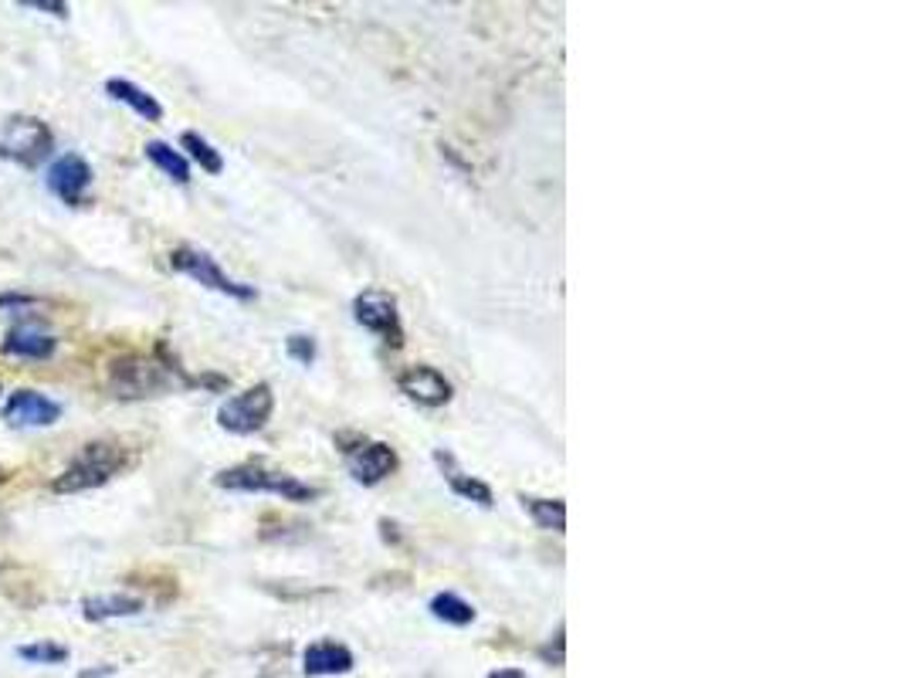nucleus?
I'll list each match as a JSON object with an SVG mask.
<instances>
[{"mask_svg": "<svg viewBox=\"0 0 905 678\" xmlns=\"http://www.w3.org/2000/svg\"><path fill=\"white\" fill-rule=\"evenodd\" d=\"M434 458H438V465L444 468L448 486L455 489L459 496H465V499H472V502H479V506H492V489H489L485 482H479V479H472V475L459 471L455 461H451V455H444V451H438Z\"/></svg>", "mask_w": 905, "mask_h": 678, "instance_id": "obj_16", "label": "nucleus"}, {"mask_svg": "<svg viewBox=\"0 0 905 678\" xmlns=\"http://www.w3.org/2000/svg\"><path fill=\"white\" fill-rule=\"evenodd\" d=\"M431 615L444 625H455V628H465L475 621V607L469 600H462L459 594H438L431 600Z\"/></svg>", "mask_w": 905, "mask_h": 678, "instance_id": "obj_17", "label": "nucleus"}, {"mask_svg": "<svg viewBox=\"0 0 905 678\" xmlns=\"http://www.w3.org/2000/svg\"><path fill=\"white\" fill-rule=\"evenodd\" d=\"M102 675H112V668L105 665V668H95V671H82L79 678H102Z\"/></svg>", "mask_w": 905, "mask_h": 678, "instance_id": "obj_25", "label": "nucleus"}, {"mask_svg": "<svg viewBox=\"0 0 905 678\" xmlns=\"http://www.w3.org/2000/svg\"><path fill=\"white\" fill-rule=\"evenodd\" d=\"M125 465V455H122V448L119 445H112V441H92V445H86L76 458H72V465L64 468L58 479L51 482V489L58 492V496H76V492H89V489H99V486H105L112 475L119 471Z\"/></svg>", "mask_w": 905, "mask_h": 678, "instance_id": "obj_1", "label": "nucleus"}, {"mask_svg": "<svg viewBox=\"0 0 905 678\" xmlns=\"http://www.w3.org/2000/svg\"><path fill=\"white\" fill-rule=\"evenodd\" d=\"M143 610L140 597L129 594H102V597H86L82 600V615L89 621H112V618H137Z\"/></svg>", "mask_w": 905, "mask_h": 678, "instance_id": "obj_13", "label": "nucleus"}, {"mask_svg": "<svg viewBox=\"0 0 905 678\" xmlns=\"http://www.w3.org/2000/svg\"><path fill=\"white\" fill-rule=\"evenodd\" d=\"M353 309H356V322H360L363 329L383 336L386 343H394V347L404 343L398 302H394L391 296H386V292H363V296H356Z\"/></svg>", "mask_w": 905, "mask_h": 678, "instance_id": "obj_9", "label": "nucleus"}, {"mask_svg": "<svg viewBox=\"0 0 905 678\" xmlns=\"http://www.w3.org/2000/svg\"><path fill=\"white\" fill-rule=\"evenodd\" d=\"M61 418V403L44 397L41 390H14L4 403V421L11 428H51Z\"/></svg>", "mask_w": 905, "mask_h": 678, "instance_id": "obj_8", "label": "nucleus"}, {"mask_svg": "<svg viewBox=\"0 0 905 678\" xmlns=\"http://www.w3.org/2000/svg\"><path fill=\"white\" fill-rule=\"evenodd\" d=\"M530 516L536 519V526L563 532L566 529V506L563 502H550V499H523Z\"/></svg>", "mask_w": 905, "mask_h": 678, "instance_id": "obj_20", "label": "nucleus"}, {"mask_svg": "<svg viewBox=\"0 0 905 678\" xmlns=\"http://www.w3.org/2000/svg\"><path fill=\"white\" fill-rule=\"evenodd\" d=\"M302 665L309 675H343L353 668V655H350V648H343L336 641H322L302 655Z\"/></svg>", "mask_w": 905, "mask_h": 678, "instance_id": "obj_15", "label": "nucleus"}, {"mask_svg": "<svg viewBox=\"0 0 905 678\" xmlns=\"http://www.w3.org/2000/svg\"><path fill=\"white\" fill-rule=\"evenodd\" d=\"M105 92H109V99L129 106L137 116H143L147 122H160V119H163V106H160L147 89H140L137 82H129V79H109V82H105Z\"/></svg>", "mask_w": 905, "mask_h": 678, "instance_id": "obj_14", "label": "nucleus"}, {"mask_svg": "<svg viewBox=\"0 0 905 678\" xmlns=\"http://www.w3.org/2000/svg\"><path fill=\"white\" fill-rule=\"evenodd\" d=\"M54 150V132L38 116H11L0 122V160H11L18 167H38Z\"/></svg>", "mask_w": 905, "mask_h": 678, "instance_id": "obj_2", "label": "nucleus"}, {"mask_svg": "<svg viewBox=\"0 0 905 678\" xmlns=\"http://www.w3.org/2000/svg\"><path fill=\"white\" fill-rule=\"evenodd\" d=\"M58 347V339L48 336L44 329H38L34 322H18L8 329L4 336V343H0V350H4L8 357H18V360H48Z\"/></svg>", "mask_w": 905, "mask_h": 678, "instance_id": "obj_11", "label": "nucleus"}, {"mask_svg": "<svg viewBox=\"0 0 905 678\" xmlns=\"http://www.w3.org/2000/svg\"><path fill=\"white\" fill-rule=\"evenodd\" d=\"M492 678H523V675H515V671H509V675H499V671H495Z\"/></svg>", "mask_w": 905, "mask_h": 678, "instance_id": "obj_26", "label": "nucleus"}, {"mask_svg": "<svg viewBox=\"0 0 905 678\" xmlns=\"http://www.w3.org/2000/svg\"><path fill=\"white\" fill-rule=\"evenodd\" d=\"M272 407H275V397H272V387L269 383H258V387H248L244 393H234L221 411H218V425L231 435H254L262 431L272 418Z\"/></svg>", "mask_w": 905, "mask_h": 678, "instance_id": "obj_4", "label": "nucleus"}, {"mask_svg": "<svg viewBox=\"0 0 905 678\" xmlns=\"http://www.w3.org/2000/svg\"><path fill=\"white\" fill-rule=\"evenodd\" d=\"M92 187V163L79 153H64L51 163L48 170V190L61 200V203H69V208H79V203L86 200Z\"/></svg>", "mask_w": 905, "mask_h": 678, "instance_id": "obj_6", "label": "nucleus"}, {"mask_svg": "<svg viewBox=\"0 0 905 678\" xmlns=\"http://www.w3.org/2000/svg\"><path fill=\"white\" fill-rule=\"evenodd\" d=\"M398 387L424 407H441L451 400V383L434 367H408L398 377Z\"/></svg>", "mask_w": 905, "mask_h": 678, "instance_id": "obj_12", "label": "nucleus"}, {"mask_svg": "<svg viewBox=\"0 0 905 678\" xmlns=\"http://www.w3.org/2000/svg\"><path fill=\"white\" fill-rule=\"evenodd\" d=\"M170 265H173L177 271H183V276H190L193 282H201L204 289H214V292L231 296V299H241V302H251V299H254V289H251V286H241V282H234L231 276H224L221 265H218L208 251H201V248H190V245L177 248V251L170 255Z\"/></svg>", "mask_w": 905, "mask_h": 678, "instance_id": "obj_5", "label": "nucleus"}, {"mask_svg": "<svg viewBox=\"0 0 905 678\" xmlns=\"http://www.w3.org/2000/svg\"><path fill=\"white\" fill-rule=\"evenodd\" d=\"M285 350H289V357L299 360L302 367H309V363L315 360V343H312V336H302V332L289 336V339H285Z\"/></svg>", "mask_w": 905, "mask_h": 678, "instance_id": "obj_22", "label": "nucleus"}, {"mask_svg": "<svg viewBox=\"0 0 905 678\" xmlns=\"http://www.w3.org/2000/svg\"><path fill=\"white\" fill-rule=\"evenodd\" d=\"M18 658H24L31 665H64L69 661V648L54 645V641H34V645H21Z\"/></svg>", "mask_w": 905, "mask_h": 678, "instance_id": "obj_21", "label": "nucleus"}, {"mask_svg": "<svg viewBox=\"0 0 905 678\" xmlns=\"http://www.w3.org/2000/svg\"><path fill=\"white\" fill-rule=\"evenodd\" d=\"M180 143H183V150L190 153V160H198V163H201V170H208V173H221V170H224V157L204 140L201 132H183V136H180Z\"/></svg>", "mask_w": 905, "mask_h": 678, "instance_id": "obj_19", "label": "nucleus"}, {"mask_svg": "<svg viewBox=\"0 0 905 678\" xmlns=\"http://www.w3.org/2000/svg\"><path fill=\"white\" fill-rule=\"evenodd\" d=\"M112 390L119 397H147L167 387V367L143 360V357H125L119 363H112Z\"/></svg>", "mask_w": 905, "mask_h": 678, "instance_id": "obj_7", "label": "nucleus"}, {"mask_svg": "<svg viewBox=\"0 0 905 678\" xmlns=\"http://www.w3.org/2000/svg\"><path fill=\"white\" fill-rule=\"evenodd\" d=\"M21 8L48 11V14H58V18H69V4H51V0H21Z\"/></svg>", "mask_w": 905, "mask_h": 678, "instance_id": "obj_23", "label": "nucleus"}, {"mask_svg": "<svg viewBox=\"0 0 905 678\" xmlns=\"http://www.w3.org/2000/svg\"><path fill=\"white\" fill-rule=\"evenodd\" d=\"M218 486L228 489V492H269V496H279V499H289V502H312L319 496V489L299 482L295 475L272 471V468H262V465L228 468V471L218 475Z\"/></svg>", "mask_w": 905, "mask_h": 678, "instance_id": "obj_3", "label": "nucleus"}, {"mask_svg": "<svg viewBox=\"0 0 905 678\" xmlns=\"http://www.w3.org/2000/svg\"><path fill=\"white\" fill-rule=\"evenodd\" d=\"M38 306L34 296H0V309H31Z\"/></svg>", "mask_w": 905, "mask_h": 678, "instance_id": "obj_24", "label": "nucleus"}, {"mask_svg": "<svg viewBox=\"0 0 905 678\" xmlns=\"http://www.w3.org/2000/svg\"><path fill=\"white\" fill-rule=\"evenodd\" d=\"M394 468H398V455H394L391 445L370 441V445H360L356 451H350V471H353V479L363 482V486L383 482Z\"/></svg>", "mask_w": 905, "mask_h": 678, "instance_id": "obj_10", "label": "nucleus"}, {"mask_svg": "<svg viewBox=\"0 0 905 678\" xmlns=\"http://www.w3.org/2000/svg\"><path fill=\"white\" fill-rule=\"evenodd\" d=\"M147 157H150L170 180H177V183H187V180H190V163H187V157H183L180 150H173L170 143L150 140V143H147Z\"/></svg>", "mask_w": 905, "mask_h": 678, "instance_id": "obj_18", "label": "nucleus"}]
</instances>
